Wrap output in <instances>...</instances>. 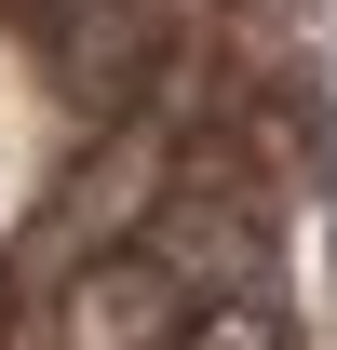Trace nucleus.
<instances>
[{
	"label": "nucleus",
	"mask_w": 337,
	"mask_h": 350,
	"mask_svg": "<svg viewBox=\"0 0 337 350\" xmlns=\"http://www.w3.org/2000/svg\"><path fill=\"white\" fill-rule=\"evenodd\" d=\"M189 323H203L189 256H175V243H122V256H95L82 283L41 310V337H27V350H175Z\"/></svg>",
	"instance_id": "obj_1"
},
{
	"label": "nucleus",
	"mask_w": 337,
	"mask_h": 350,
	"mask_svg": "<svg viewBox=\"0 0 337 350\" xmlns=\"http://www.w3.org/2000/svg\"><path fill=\"white\" fill-rule=\"evenodd\" d=\"M175 350H270V337H256V323H189Z\"/></svg>",
	"instance_id": "obj_2"
}]
</instances>
